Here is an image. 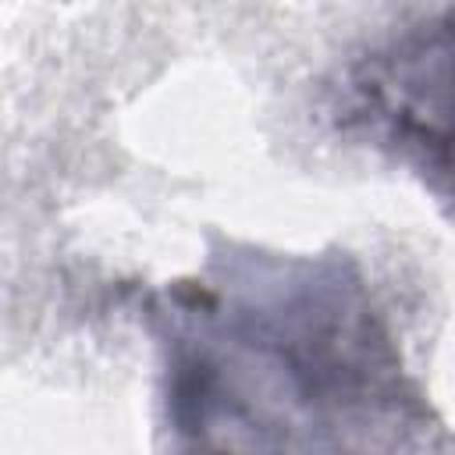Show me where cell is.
<instances>
[{"label": "cell", "instance_id": "cell-1", "mask_svg": "<svg viewBox=\"0 0 455 455\" xmlns=\"http://www.w3.org/2000/svg\"><path fill=\"white\" fill-rule=\"evenodd\" d=\"M167 409L178 430L398 427L412 409L398 348L341 259H252L171 291Z\"/></svg>", "mask_w": 455, "mask_h": 455}, {"label": "cell", "instance_id": "cell-2", "mask_svg": "<svg viewBox=\"0 0 455 455\" xmlns=\"http://www.w3.org/2000/svg\"><path fill=\"white\" fill-rule=\"evenodd\" d=\"M348 117L455 199V7L405 28L348 75Z\"/></svg>", "mask_w": 455, "mask_h": 455}]
</instances>
